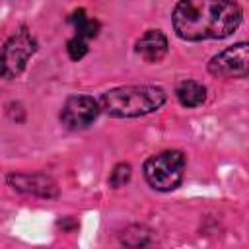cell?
<instances>
[{
	"instance_id": "obj_9",
	"label": "cell",
	"mask_w": 249,
	"mask_h": 249,
	"mask_svg": "<svg viewBox=\"0 0 249 249\" xmlns=\"http://www.w3.org/2000/svg\"><path fill=\"white\" fill-rule=\"evenodd\" d=\"M175 95H177V99H179V103L183 107H198L206 99V88L200 82L185 80V82H181L177 86Z\"/></svg>"
},
{
	"instance_id": "obj_5",
	"label": "cell",
	"mask_w": 249,
	"mask_h": 249,
	"mask_svg": "<svg viewBox=\"0 0 249 249\" xmlns=\"http://www.w3.org/2000/svg\"><path fill=\"white\" fill-rule=\"evenodd\" d=\"M208 72L220 78H245L249 72V45L241 41L218 53L210 58Z\"/></svg>"
},
{
	"instance_id": "obj_1",
	"label": "cell",
	"mask_w": 249,
	"mask_h": 249,
	"mask_svg": "<svg viewBox=\"0 0 249 249\" xmlns=\"http://www.w3.org/2000/svg\"><path fill=\"white\" fill-rule=\"evenodd\" d=\"M243 12L233 0H179L171 21L183 41L230 37L241 23Z\"/></svg>"
},
{
	"instance_id": "obj_7",
	"label": "cell",
	"mask_w": 249,
	"mask_h": 249,
	"mask_svg": "<svg viewBox=\"0 0 249 249\" xmlns=\"http://www.w3.org/2000/svg\"><path fill=\"white\" fill-rule=\"evenodd\" d=\"M8 183L19 193L41 198H54L58 195L56 183L43 173H12L8 177Z\"/></svg>"
},
{
	"instance_id": "obj_3",
	"label": "cell",
	"mask_w": 249,
	"mask_h": 249,
	"mask_svg": "<svg viewBox=\"0 0 249 249\" xmlns=\"http://www.w3.org/2000/svg\"><path fill=\"white\" fill-rule=\"evenodd\" d=\"M185 173V156L177 150L156 154L144 163V177L156 191H173Z\"/></svg>"
},
{
	"instance_id": "obj_2",
	"label": "cell",
	"mask_w": 249,
	"mask_h": 249,
	"mask_svg": "<svg viewBox=\"0 0 249 249\" xmlns=\"http://www.w3.org/2000/svg\"><path fill=\"white\" fill-rule=\"evenodd\" d=\"M165 103V91L156 86H121L109 89L99 99V109L111 117H142Z\"/></svg>"
},
{
	"instance_id": "obj_4",
	"label": "cell",
	"mask_w": 249,
	"mask_h": 249,
	"mask_svg": "<svg viewBox=\"0 0 249 249\" xmlns=\"http://www.w3.org/2000/svg\"><path fill=\"white\" fill-rule=\"evenodd\" d=\"M35 51H37L35 37L27 29L18 31L14 37H10L6 41V45L0 53V74H4L8 78L21 74L27 60L33 56Z\"/></svg>"
},
{
	"instance_id": "obj_8",
	"label": "cell",
	"mask_w": 249,
	"mask_h": 249,
	"mask_svg": "<svg viewBox=\"0 0 249 249\" xmlns=\"http://www.w3.org/2000/svg\"><path fill=\"white\" fill-rule=\"evenodd\" d=\"M136 53L146 62H160L167 53V37L160 29H150L136 41Z\"/></svg>"
},
{
	"instance_id": "obj_11",
	"label": "cell",
	"mask_w": 249,
	"mask_h": 249,
	"mask_svg": "<svg viewBox=\"0 0 249 249\" xmlns=\"http://www.w3.org/2000/svg\"><path fill=\"white\" fill-rule=\"evenodd\" d=\"M66 51H68V56H70L72 60H80V58L86 56V53H88V43H86L84 37L74 35V37L68 41Z\"/></svg>"
},
{
	"instance_id": "obj_6",
	"label": "cell",
	"mask_w": 249,
	"mask_h": 249,
	"mask_svg": "<svg viewBox=\"0 0 249 249\" xmlns=\"http://www.w3.org/2000/svg\"><path fill=\"white\" fill-rule=\"evenodd\" d=\"M97 115H99V101H95L89 95H74L66 99L60 111V121L68 130H80L91 124Z\"/></svg>"
},
{
	"instance_id": "obj_12",
	"label": "cell",
	"mask_w": 249,
	"mask_h": 249,
	"mask_svg": "<svg viewBox=\"0 0 249 249\" xmlns=\"http://www.w3.org/2000/svg\"><path fill=\"white\" fill-rule=\"evenodd\" d=\"M130 179V165L128 163H119L115 165V169L111 171V177H109V183L111 187H123L126 181Z\"/></svg>"
},
{
	"instance_id": "obj_10",
	"label": "cell",
	"mask_w": 249,
	"mask_h": 249,
	"mask_svg": "<svg viewBox=\"0 0 249 249\" xmlns=\"http://www.w3.org/2000/svg\"><path fill=\"white\" fill-rule=\"evenodd\" d=\"M70 21H72L74 27H76V35H80V37H84V39H91V37H95L97 31H99V21L93 19V18H89V16L86 14V10H76V12L70 16Z\"/></svg>"
}]
</instances>
